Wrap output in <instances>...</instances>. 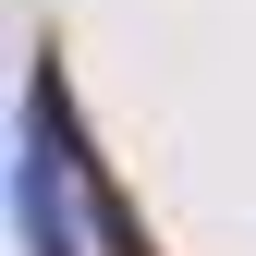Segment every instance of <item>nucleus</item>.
I'll use <instances>...</instances> for the list:
<instances>
[{
  "label": "nucleus",
  "mask_w": 256,
  "mask_h": 256,
  "mask_svg": "<svg viewBox=\"0 0 256 256\" xmlns=\"http://www.w3.org/2000/svg\"><path fill=\"white\" fill-rule=\"evenodd\" d=\"M61 183H74V122H61V74L37 61V74H24V158H12L24 256H86V244H74V220H61Z\"/></svg>",
  "instance_id": "obj_1"
}]
</instances>
